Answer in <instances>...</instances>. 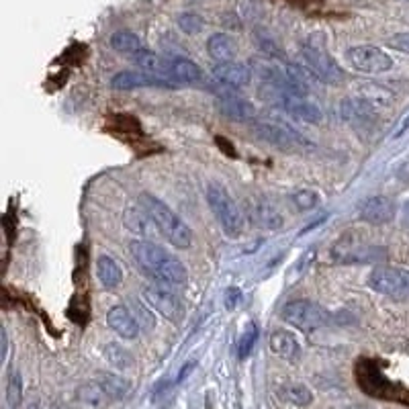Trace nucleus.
Returning <instances> with one entry per match:
<instances>
[{
  "mask_svg": "<svg viewBox=\"0 0 409 409\" xmlns=\"http://www.w3.org/2000/svg\"><path fill=\"white\" fill-rule=\"evenodd\" d=\"M131 256L136 258V262L146 271L148 274H152L158 283L164 285H176L182 287L189 283V273L186 266L172 256L170 252H166L164 248H160L154 242L148 239H136L129 244Z\"/></svg>",
  "mask_w": 409,
  "mask_h": 409,
  "instance_id": "f257e3e1",
  "label": "nucleus"
},
{
  "mask_svg": "<svg viewBox=\"0 0 409 409\" xmlns=\"http://www.w3.org/2000/svg\"><path fill=\"white\" fill-rule=\"evenodd\" d=\"M139 203H141V209L150 215L152 223L160 230V234L164 235L174 248H178V250L191 248V244H193L191 227L164 201H160L158 196L150 195V193H141Z\"/></svg>",
  "mask_w": 409,
  "mask_h": 409,
  "instance_id": "f03ea898",
  "label": "nucleus"
},
{
  "mask_svg": "<svg viewBox=\"0 0 409 409\" xmlns=\"http://www.w3.org/2000/svg\"><path fill=\"white\" fill-rule=\"evenodd\" d=\"M207 203L213 211L217 223L227 237H239L244 232V217L239 213L232 195L221 184L207 186Z\"/></svg>",
  "mask_w": 409,
  "mask_h": 409,
  "instance_id": "7ed1b4c3",
  "label": "nucleus"
},
{
  "mask_svg": "<svg viewBox=\"0 0 409 409\" xmlns=\"http://www.w3.org/2000/svg\"><path fill=\"white\" fill-rule=\"evenodd\" d=\"M280 315L289 326L305 333L324 328L330 319V313L313 301H291L283 307Z\"/></svg>",
  "mask_w": 409,
  "mask_h": 409,
  "instance_id": "20e7f679",
  "label": "nucleus"
},
{
  "mask_svg": "<svg viewBox=\"0 0 409 409\" xmlns=\"http://www.w3.org/2000/svg\"><path fill=\"white\" fill-rule=\"evenodd\" d=\"M372 291L387 295L393 299H409V271L403 268H374L369 276Z\"/></svg>",
  "mask_w": 409,
  "mask_h": 409,
  "instance_id": "39448f33",
  "label": "nucleus"
},
{
  "mask_svg": "<svg viewBox=\"0 0 409 409\" xmlns=\"http://www.w3.org/2000/svg\"><path fill=\"white\" fill-rule=\"evenodd\" d=\"M301 54H303V59H305V64H307V70H309L317 80L333 84V86L344 82L342 68L338 66V61L331 58L326 49L315 47V45H303Z\"/></svg>",
  "mask_w": 409,
  "mask_h": 409,
  "instance_id": "423d86ee",
  "label": "nucleus"
},
{
  "mask_svg": "<svg viewBox=\"0 0 409 409\" xmlns=\"http://www.w3.org/2000/svg\"><path fill=\"white\" fill-rule=\"evenodd\" d=\"M348 61L354 70L362 74H385L393 68V59L381 47L374 45H356L348 49Z\"/></svg>",
  "mask_w": 409,
  "mask_h": 409,
  "instance_id": "0eeeda50",
  "label": "nucleus"
},
{
  "mask_svg": "<svg viewBox=\"0 0 409 409\" xmlns=\"http://www.w3.org/2000/svg\"><path fill=\"white\" fill-rule=\"evenodd\" d=\"M254 134L260 139L273 143V146L280 148V150H287V152L289 150H297L299 146H309V141L305 137L301 136V134H297V131H292L291 127H287V125L256 123L254 125Z\"/></svg>",
  "mask_w": 409,
  "mask_h": 409,
  "instance_id": "6e6552de",
  "label": "nucleus"
},
{
  "mask_svg": "<svg viewBox=\"0 0 409 409\" xmlns=\"http://www.w3.org/2000/svg\"><path fill=\"white\" fill-rule=\"evenodd\" d=\"M143 299H146L160 315H164L168 321L180 324V321L184 319V307H182L180 299L176 297L174 292L168 291V289L158 287V285L148 287V289L143 291Z\"/></svg>",
  "mask_w": 409,
  "mask_h": 409,
  "instance_id": "1a4fd4ad",
  "label": "nucleus"
},
{
  "mask_svg": "<svg viewBox=\"0 0 409 409\" xmlns=\"http://www.w3.org/2000/svg\"><path fill=\"white\" fill-rule=\"evenodd\" d=\"M213 80L223 86L225 90H239L244 86L250 84L252 80V72L248 66L244 64H237V61H223V64H217L211 72Z\"/></svg>",
  "mask_w": 409,
  "mask_h": 409,
  "instance_id": "9d476101",
  "label": "nucleus"
},
{
  "mask_svg": "<svg viewBox=\"0 0 409 409\" xmlns=\"http://www.w3.org/2000/svg\"><path fill=\"white\" fill-rule=\"evenodd\" d=\"M111 86L115 90H134V88H143V86H156V88H176V82L170 78H162L150 72H119L111 78Z\"/></svg>",
  "mask_w": 409,
  "mask_h": 409,
  "instance_id": "9b49d317",
  "label": "nucleus"
},
{
  "mask_svg": "<svg viewBox=\"0 0 409 409\" xmlns=\"http://www.w3.org/2000/svg\"><path fill=\"white\" fill-rule=\"evenodd\" d=\"M395 211L397 207L389 196H370L360 207V219L370 225H383L393 221Z\"/></svg>",
  "mask_w": 409,
  "mask_h": 409,
  "instance_id": "f8f14e48",
  "label": "nucleus"
},
{
  "mask_svg": "<svg viewBox=\"0 0 409 409\" xmlns=\"http://www.w3.org/2000/svg\"><path fill=\"white\" fill-rule=\"evenodd\" d=\"M107 324L117 336L125 338V340H136L139 336V324H137L136 315L129 312L125 305L111 307L107 313Z\"/></svg>",
  "mask_w": 409,
  "mask_h": 409,
  "instance_id": "ddd939ff",
  "label": "nucleus"
},
{
  "mask_svg": "<svg viewBox=\"0 0 409 409\" xmlns=\"http://www.w3.org/2000/svg\"><path fill=\"white\" fill-rule=\"evenodd\" d=\"M217 109L221 111V115L232 121H252L256 117V107L250 100L235 95H223L217 100Z\"/></svg>",
  "mask_w": 409,
  "mask_h": 409,
  "instance_id": "4468645a",
  "label": "nucleus"
},
{
  "mask_svg": "<svg viewBox=\"0 0 409 409\" xmlns=\"http://www.w3.org/2000/svg\"><path fill=\"white\" fill-rule=\"evenodd\" d=\"M271 350L276 356L289 360V362H297L301 358V344L295 338V333L287 330L273 331V336H271Z\"/></svg>",
  "mask_w": 409,
  "mask_h": 409,
  "instance_id": "2eb2a0df",
  "label": "nucleus"
},
{
  "mask_svg": "<svg viewBox=\"0 0 409 409\" xmlns=\"http://www.w3.org/2000/svg\"><path fill=\"white\" fill-rule=\"evenodd\" d=\"M250 223L258 230H264V232H274V230H280L283 227V215L274 209L273 205L268 203H258L250 207Z\"/></svg>",
  "mask_w": 409,
  "mask_h": 409,
  "instance_id": "dca6fc26",
  "label": "nucleus"
},
{
  "mask_svg": "<svg viewBox=\"0 0 409 409\" xmlns=\"http://www.w3.org/2000/svg\"><path fill=\"white\" fill-rule=\"evenodd\" d=\"M283 109H285L291 117L299 119V121H305V123H313V125L321 123V119H324L319 107H317L315 102H309L307 98L303 97L287 98V102L283 105Z\"/></svg>",
  "mask_w": 409,
  "mask_h": 409,
  "instance_id": "f3484780",
  "label": "nucleus"
},
{
  "mask_svg": "<svg viewBox=\"0 0 409 409\" xmlns=\"http://www.w3.org/2000/svg\"><path fill=\"white\" fill-rule=\"evenodd\" d=\"M97 276L100 280V285L107 289V291H113L117 289L119 285L123 283V271L117 262L109 256H98L97 260Z\"/></svg>",
  "mask_w": 409,
  "mask_h": 409,
  "instance_id": "a211bd4d",
  "label": "nucleus"
},
{
  "mask_svg": "<svg viewBox=\"0 0 409 409\" xmlns=\"http://www.w3.org/2000/svg\"><path fill=\"white\" fill-rule=\"evenodd\" d=\"M207 52L213 59H217V64H223V61H234L235 52V41L225 35V33H215L207 40Z\"/></svg>",
  "mask_w": 409,
  "mask_h": 409,
  "instance_id": "6ab92c4d",
  "label": "nucleus"
},
{
  "mask_svg": "<svg viewBox=\"0 0 409 409\" xmlns=\"http://www.w3.org/2000/svg\"><path fill=\"white\" fill-rule=\"evenodd\" d=\"M168 78L172 82H184V84H193L201 80V68L196 66L195 61L186 58H176L170 59V72Z\"/></svg>",
  "mask_w": 409,
  "mask_h": 409,
  "instance_id": "aec40b11",
  "label": "nucleus"
},
{
  "mask_svg": "<svg viewBox=\"0 0 409 409\" xmlns=\"http://www.w3.org/2000/svg\"><path fill=\"white\" fill-rule=\"evenodd\" d=\"M136 64L143 70V72H150V74H156L162 78H168V72H170V61L162 59L158 54L150 52V49H139L136 56Z\"/></svg>",
  "mask_w": 409,
  "mask_h": 409,
  "instance_id": "412c9836",
  "label": "nucleus"
},
{
  "mask_svg": "<svg viewBox=\"0 0 409 409\" xmlns=\"http://www.w3.org/2000/svg\"><path fill=\"white\" fill-rule=\"evenodd\" d=\"M78 399L82 403L90 405L95 409L107 408L113 399L109 397V393L102 389V385L98 381H90V383H84L78 389Z\"/></svg>",
  "mask_w": 409,
  "mask_h": 409,
  "instance_id": "4be33fe9",
  "label": "nucleus"
},
{
  "mask_svg": "<svg viewBox=\"0 0 409 409\" xmlns=\"http://www.w3.org/2000/svg\"><path fill=\"white\" fill-rule=\"evenodd\" d=\"M97 381L102 385V389L109 393V397H111L113 401L123 399V397L127 395L129 387H131V383H129L127 379H123V377H119V374H113V372H100L97 377Z\"/></svg>",
  "mask_w": 409,
  "mask_h": 409,
  "instance_id": "5701e85b",
  "label": "nucleus"
},
{
  "mask_svg": "<svg viewBox=\"0 0 409 409\" xmlns=\"http://www.w3.org/2000/svg\"><path fill=\"white\" fill-rule=\"evenodd\" d=\"M111 47L119 52V54H127V56H136L139 49H143L141 47V41L137 37L136 33H131V31H117V33H113V37H111Z\"/></svg>",
  "mask_w": 409,
  "mask_h": 409,
  "instance_id": "b1692460",
  "label": "nucleus"
},
{
  "mask_svg": "<svg viewBox=\"0 0 409 409\" xmlns=\"http://www.w3.org/2000/svg\"><path fill=\"white\" fill-rule=\"evenodd\" d=\"M280 397L297 408H307L313 403V393L305 385H287L280 389Z\"/></svg>",
  "mask_w": 409,
  "mask_h": 409,
  "instance_id": "393cba45",
  "label": "nucleus"
},
{
  "mask_svg": "<svg viewBox=\"0 0 409 409\" xmlns=\"http://www.w3.org/2000/svg\"><path fill=\"white\" fill-rule=\"evenodd\" d=\"M148 221H152L150 215L146 213V211H141V209H127L125 215H123L125 227L137 235H143L148 232Z\"/></svg>",
  "mask_w": 409,
  "mask_h": 409,
  "instance_id": "a878e982",
  "label": "nucleus"
},
{
  "mask_svg": "<svg viewBox=\"0 0 409 409\" xmlns=\"http://www.w3.org/2000/svg\"><path fill=\"white\" fill-rule=\"evenodd\" d=\"M6 401L8 408H19L23 401V381H20L19 370H13L8 374V383H6Z\"/></svg>",
  "mask_w": 409,
  "mask_h": 409,
  "instance_id": "bb28decb",
  "label": "nucleus"
},
{
  "mask_svg": "<svg viewBox=\"0 0 409 409\" xmlns=\"http://www.w3.org/2000/svg\"><path fill=\"white\" fill-rule=\"evenodd\" d=\"M256 340H258V328H256L254 321H250V324L246 326L244 333H242V338H239V344H237V356H239V360H246V358L250 356Z\"/></svg>",
  "mask_w": 409,
  "mask_h": 409,
  "instance_id": "cd10ccee",
  "label": "nucleus"
},
{
  "mask_svg": "<svg viewBox=\"0 0 409 409\" xmlns=\"http://www.w3.org/2000/svg\"><path fill=\"white\" fill-rule=\"evenodd\" d=\"M105 356H107V360H109L111 364H115L117 369H127V367H131V362H134L131 354L125 350L123 346H119V344H109V346L105 348Z\"/></svg>",
  "mask_w": 409,
  "mask_h": 409,
  "instance_id": "c85d7f7f",
  "label": "nucleus"
},
{
  "mask_svg": "<svg viewBox=\"0 0 409 409\" xmlns=\"http://www.w3.org/2000/svg\"><path fill=\"white\" fill-rule=\"evenodd\" d=\"M317 203H319V195H317L315 191H309V189L297 191V193L292 195V205H295L299 211H309Z\"/></svg>",
  "mask_w": 409,
  "mask_h": 409,
  "instance_id": "c756f323",
  "label": "nucleus"
},
{
  "mask_svg": "<svg viewBox=\"0 0 409 409\" xmlns=\"http://www.w3.org/2000/svg\"><path fill=\"white\" fill-rule=\"evenodd\" d=\"M178 27H180L186 35H195V33L203 31L205 23H203V19H201L198 15H195V13H184V15L178 17Z\"/></svg>",
  "mask_w": 409,
  "mask_h": 409,
  "instance_id": "7c9ffc66",
  "label": "nucleus"
},
{
  "mask_svg": "<svg viewBox=\"0 0 409 409\" xmlns=\"http://www.w3.org/2000/svg\"><path fill=\"white\" fill-rule=\"evenodd\" d=\"M131 313L136 315L137 324H139V328H146V330H154V326H156V317H154V313L150 312L141 301L134 305V309Z\"/></svg>",
  "mask_w": 409,
  "mask_h": 409,
  "instance_id": "2f4dec72",
  "label": "nucleus"
},
{
  "mask_svg": "<svg viewBox=\"0 0 409 409\" xmlns=\"http://www.w3.org/2000/svg\"><path fill=\"white\" fill-rule=\"evenodd\" d=\"M387 43H389V47H393V49H397V52L408 54L409 56V33H397V35H393Z\"/></svg>",
  "mask_w": 409,
  "mask_h": 409,
  "instance_id": "473e14b6",
  "label": "nucleus"
},
{
  "mask_svg": "<svg viewBox=\"0 0 409 409\" xmlns=\"http://www.w3.org/2000/svg\"><path fill=\"white\" fill-rule=\"evenodd\" d=\"M239 299H242V291L235 289V287H230V289L225 291V307H227V309H235V305L239 303Z\"/></svg>",
  "mask_w": 409,
  "mask_h": 409,
  "instance_id": "72a5a7b5",
  "label": "nucleus"
},
{
  "mask_svg": "<svg viewBox=\"0 0 409 409\" xmlns=\"http://www.w3.org/2000/svg\"><path fill=\"white\" fill-rule=\"evenodd\" d=\"M408 129H409V109L401 115V119H399V123H397V127H395V131H393V137H401Z\"/></svg>",
  "mask_w": 409,
  "mask_h": 409,
  "instance_id": "f704fd0d",
  "label": "nucleus"
},
{
  "mask_svg": "<svg viewBox=\"0 0 409 409\" xmlns=\"http://www.w3.org/2000/svg\"><path fill=\"white\" fill-rule=\"evenodd\" d=\"M0 340H2V360H6V354H8V338H6V331L0 330Z\"/></svg>",
  "mask_w": 409,
  "mask_h": 409,
  "instance_id": "c9c22d12",
  "label": "nucleus"
},
{
  "mask_svg": "<svg viewBox=\"0 0 409 409\" xmlns=\"http://www.w3.org/2000/svg\"><path fill=\"white\" fill-rule=\"evenodd\" d=\"M193 367H195V362H186V364H184V369H182V372L178 374V383H182V381L186 379V374H189V372L193 370Z\"/></svg>",
  "mask_w": 409,
  "mask_h": 409,
  "instance_id": "e433bc0d",
  "label": "nucleus"
},
{
  "mask_svg": "<svg viewBox=\"0 0 409 409\" xmlns=\"http://www.w3.org/2000/svg\"><path fill=\"white\" fill-rule=\"evenodd\" d=\"M27 409H41V408H40V405H37V403H31V405H29V408H27Z\"/></svg>",
  "mask_w": 409,
  "mask_h": 409,
  "instance_id": "4c0bfd02",
  "label": "nucleus"
}]
</instances>
